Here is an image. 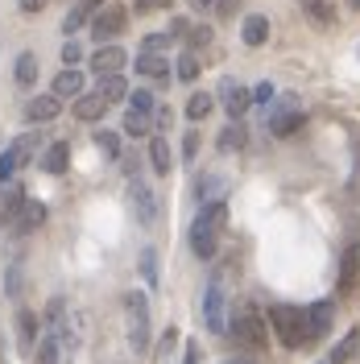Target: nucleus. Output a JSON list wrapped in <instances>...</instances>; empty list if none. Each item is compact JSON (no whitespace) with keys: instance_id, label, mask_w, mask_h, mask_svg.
<instances>
[{"instance_id":"f257e3e1","label":"nucleus","mask_w":360,"mask_h":364,"mask_svg":"<svg viewBox=\"0 0 360 364\" xmlns=\"http://www.w3.org/2000/svg\"><path fill=\"white\" fill-rule=\"evenodd\" d=\"M224 220H228L224 199L199 203L195 220H191V228H186V245H191V252H195L199 261H211V257H216V249H220V228H224Z\"/></svg>"},{"instance_id":"f03ea898","label":"nucleus","mask_w":360,"mask_h":364,"mask_svg":"<svg viewBox=\"0 0 360 364\" xmlns=\"http://www.w3.org/2000/svg\"><path fill=\"white\" fill-rule=\"evenodd\" d=\"M228 336L240 343V348H253V352H265V343H270V323L265 315L245 302V306H236L232 315H228Z\"/></svg>"},{"instance_id":"7ed1b4c3","label":"nucleus","mask_w":360,"mask_h":364,"mask_svg":"<svg viewBox=\"0 0 360 364\" xmlns=\"http://www.w3.org/2000/svg\"><path fill=\"white\" fill-rule=\"evenodd\" d=\"M265 323L273 327V336L286 343V348H302V343H311L307 336V306H294V302H273Z\"/></svg>"},{"instance_id":"20e7f679","label":"nucleus","mask_w":360,"mask_h":364,"mask_svg":"<svg viewBox=\"0 0 360 364\" xmlns=\"http://www.w3.org/2000/svg\"><path fill=\"white\" fill-rule=\"evenodd\" d=\"M149 298L145 290H129L125 294V336H129V348L133 356H145L149 352Z\"/></svg>"},{"instance_id":"39448f33","label":"nucleus","mask_w":360,"mask_h":364,"mask_svg":"<svg viewBox=\"0 0 360 364\" xmlns=\"http://www.w3.org/2000/svg\"><path fill=\"white\" fill-rule=\"evenodd\" d=\"M38 154H42V133H38V129L13 136V141H9V149L0 154V186H9V182H13V174H17L21 166H29Z\"/></svg>"},{"instance_id":"423d86ee","label":"nucleus","mask_w":360,"mask_h":364,"mask_svg":"<svg viewBox=\"0 0 360 364\" xmlns=\"http://www.w3.org/2000/svg\"><path fill=\"white\" fill-rule=\"evenodd\" d=\"M125 199H129V211H133V220H137L141 228H154V224H158V215H162L158 191H154L145 178H129Z\"/></svg>"},{"instance_id":"0eeeda50","label":"nucleus","mask_w":360,"mask_h":364,"mask_svg":"<svg viewBox=\"0 0 360 364\" xmlns=\"http://www.w3.org/2000/svg\"><path fill=\"white\" fill-rule=\"evenodd\" d=\"M88 29H91V38H95L100 46L116 42V38L129 29V9H125V4H116V0H108L104 9H95V13H91Z\"/></svg>"},{"instance_id":"6e6552de","label":"nucleus","mask_w":360,"mask_h":364,"mask_svg":"<svg viewBox=\"0 0 360 364\" xmlns=\"http://www.w3.org/2000/svg\"><path fill=\"white\" fill-rule=\"evenodd\" d=\"M265 124H270L273 136H294L302 124H307V108H302L294 95H282V100L273 104V112L265 116Z\"/></svg>"},{"instance_id":"1a4fd4ad","label":"nucleus","mask_w":360,"mask_h":364,"mask_svg":"<svg viewBox=\"0 0 360 364\" xmlns=\"http://www.w3.org/2000/svg\"><path fill=\"white\" fill-rule=\"evenodd\" d=\"M203 327L211 336H224L228 331V290L224 282H207L203 290Z\"/></svg>"},{"instance_id":"9d476101","label":"nucleus","mask_w":360,"mask_h":364,"mask_svg":"<svg viewBox=\"0 0 360 364\" xmlns=\"http://www.w3.org/2000/svg\"><path fill=\"white\" fill-rule=\"evenodd\" d=\"M220 104H224L228 120H245V112L253 108V95H248L245 83H236V79L228 75V79H220Z\"/></svg>"},{"instance_id":"9b49d317","label":"nucleus","mask_w":360,"mask_h":364,"mask_svg":"<svg viewBox=\"0 0 360 364\" xmlns=\"http://www.w3.org/2000/svg\"><path fill=\"white\" fill-rule=\"evenodd\" d=\"M58 116H63V100L50 95V91H46V95H33V100H25V124H33V129H38V124H54Z\"/></svg>"},{"instance_id":"f8f14e48","label":"nucleus","mask_w":360,"mask_h":364,"mask_svg":"<svg viewBox=\"0 0 360 364\" xmlns=\"http://www.w3.org/2000/svg\"><path fill=\"white\" fill-rule=\"evenodd\" d=\"M46 215H50V211H46L42 199H25L21 211L9 220V232H13V236H29V232H38V228L46 224Z\"/></svg>"},{"instance_id":"ddd939ff","label":"nucleus","mask_w":360,"mask_h":364,"mask_svg":"<svg viewBox=\"0 0 360 364\" xmlns=\"http://www.w3.org/2000/svg\"><path fill=\"white\" fill-rule=\"evenodd\" d=\"M125 63H129V54L120 50L116 42H108V46H95V54L88 58V67L104 79V75H120L125 70Z\"/></svg>"},{"instance_id":"4468645a","label":"nucleus","mask_w":360,"mask_h":364,"mask_svg":"<svg viewBox=\"0 0 360 364\" xmlns=\"http://www.w3.org/2000/svg\"><path fill=\"white\" fill-rule=\"evenodd\" d=\"M83 91H88V75L79 67H63L50 83V95H58V100H79Z\"/></svg>"},{"instance_id":"2eb2a0df","label":"nucleus","mask_w":360,"mask_h":364,"mask_svg":"<svg viewBox=\"0 0 360 364\" xmlns=\"http://www.w3.org/2000/svg\"><path fill=\"white\" fill-rule=\"evenodd\" d=\"M70 116L83 120V124H95L100 116H108V100L100 91H83L79 100H70Z\"/></svg>"},{"instance_id":"dca6fc26","label":"nucleus","mask_w":360,"mask_h":364,"mask_svg":"<svg viewBox=\"0 0 360 364\" xmlns=\"http://www.w3.org/2000/svg\"><path fill=\"white\" fill-rule=\"evenodd\" d=\"M38 166H42V174H67L70 166V141H50L42 154H38Z\"/></svg>"},{"instance_id":"f3484780","label":"nucleus","mask_w":360,"mask_h":364,"mask_svg":"<svg viewBox=\"0 0 360 364\" xmlns=\"http://www.w3.org/2000/svg\"><path fill=\"white\" fill-rule=\"evenodd\" d=\"M38 336H42V318L33 315L29 306L17 311V343H21L25 356H33V348H38Z\"/></svg>"},{"instance_id":"a211bd4d","label":"nucleus","mask_w":360,"mask_h":364,"mask_svg":"<svg viewBox=\"0 0 360 364\" xmlns=\"http://www.w3.org/2000/svg\"><path fill=\"white\" fill-rule=\"evenodd\" d=\"M332 318H336V302H311L307 306V336L323 340L332 331Z\"/></svg>"},{"instance_id":"6ab92c4d","label":"nucleus","mask_w":360,"mask_h":364,"mask_svg":"<svg viewBox=\"0 0 360 364\" xmlns=\"http://www.w3.org/2000/svg\"><path fill=\"white\" fill-rule=\"evenodd\" d=\"M145 158H149V170H154L158 178H166V174L174 170V154H170V145H166V136H162V133L149 136V145H145Z\"/></svg>"},{"instance_id":"aec40b11","label":"nucleus","mask_w":360,"mask_h":364,"mask_svg":"<svg viewBox=\"0 0 360 364\" xmlns=\"http://www.w3.org/2000/svg\"><path fill=\"white\" fill-rule=\"evenodd\" d=\"M133 67H137L141 79H158V83L170 79V58H166V54H149V50H141V54L133 58Z\"/></svg>"},{"instance_id":"412c9836","label":"nucleus","mask_w":360,"mask_h":364,"mask_svg":"<svg viewBox=\"0 0 360 364\" xmlns=\"http://www.w3.org/2000/svg\"><path fill=\"white\" fill-rule=\"evenodd\" d=\"M70 356H75V348H67V343H58V340H50V336H38L33 364H70Z\"/></svg>"},{"instance_id":"4be33fe9","label":"nucleus","mask_w":360,"mask_h":364,"mask_svg":"<svg viewBox=\"0 0 360 364\" xmlns=\"http://www.w3.org/2000/svg\"><path fill=\"white\" fill-rule=\"evenodd\" d=\"M248 145V124L245 120H228L224 129H220V136H216V149L220 154H240Z\"/></svg>"},{"instance_id":"5701e85b","label":"nucleus","mask_w":360,"mask_h":364,"mask_svg":"<svg viewBox=\"0 0 360 364\" xmlns=\"http://www.w3.org/2000/svg\"><path fill=\"white\" fill-rule=\"evenodd\" d=\"M360 290V245L344 252V269H339V294L352 298Z\"/></svg>"},{"instance_id":"b1692460","label":"nucleus","mask_w":360,"mask_h":364,"mask_svg":"<svg viewBox=\"0 0 360 364\" xmlns=\"http://www.w3.org/2000/svg\"><path fill=\"white\" fill-rule=\"evenodd\" d=\"M240 42L253 46V50L270 42V17H265V13H253V17H245V21H240Z\"/></svg>"},{"instance_id":"393cba45","label":"nucleus","mask_w":360,"mask_h":364,"mask_svg":"<svg viewBox=\"0 0 360 364\" xmlns=\"http://www.w3.org/2000/svg\"><path fill=\"white\" fill-rule=\"evenodd\" d=\"M25 199H29V195H25V186H21V182H9V186L0 191V220L9 224V220H13V215L21 211Z\"/></svg>"},{"instance_id":"a878e982","label":"nucleus","mask_w":360,"mask_h":364,"mask_svg":"<svg viewBox=\"0 0 360 364\" xmlns=\"http://www.w3.org/2000/svg\"><path fill=\"white\" fill-rule=\"evenodd\" d=\"M91 145H95V149H100L108 161H120V158H125L120 133H112V129H95V133H91Z\"/></svg>"},{"instance_id":"bb28decb","label":"nucleus","mask_w":360,"mask_h":364,"mask_svg":"<svg viewBox=\"0 0 360 364\" xmlns=\"http://www.w3.org/2000/svg\"><path fill=\"white\" fill-rule=\"evenodd\" d=\"M13 79H17V87H33L38 83V54L33 50H25V54H17V67H13Z\"/></svg>"},{"instance_id":"cd10ccee","label":"nucleus","mask_w":360,"mask_h":364,"mask_svg":"<svg viewBox=\"0 0 360 364\" xmlns=\"http://www.w3.org/2000/svg\"><path fill=\"white\" fill-rule=\"evenodd\" d=\"M95 91L108 100V108H112V104H125V100H129V79H125V75H104Z\"/></svg>"},{"instance_id":"c85d7f7f","label":"nucleus","mask_w":360,"mask_h":364,"mask_svg":"<svg viewBox=\"0 0 360 364\" xmlns=\"http://www.w3.org/2000/svg\"><path fill=\"white\" fill-rule=\"evenodd\" d=\"M170 70H174V79H179V83H195V79H199V70H203V63H199V54H195V50H182Z\"/></svg>"},{"instance_id":"c756f323","label":"nucleus","mask_w":360,"mask_h":364,"mask_svg":"<svg viewBox=\"0 0 360 364\" xmlns=\"http://www.w3.org/2000/svg\"><path fill=\"white\" fill-rule=\"evenodd\" d=\"M216 112V95L211 91H191V100H186V120H207V116Z\"/></svg>"},{"instance_id":"7c9ffc66","label":"nucleus","mask_w":360,"mask_h":364,"mask_svg":"<svg viewBox=\"0 0 360 364\" xmlns=\"http://www.w3.org/2000/svg\"><path fill=\"white\" fill-rule=\"evenodd\" d=\"M129 112H141L154 120V112H158V95L149 87H129Z\"/></svg>"},{"instance_id":"2f4dec72","label":"nucleus","mask_w":360,"mask_h":364,"mask_svg":"<svg viewBox=\"0 0 360 364\" xmlns=\"http://www.w3.org/2000/svg\"><path fill=\"white\" fill-rule=\"evenodd\" d=\"M356 352H360V327H352V331L332 348V360L327 364H348V360H356Z\"/></svg>"},{"instance_id":"473e14b6","label":"nucleus","mask_w":360,"mask_h":364,"mask_svg":"<svg viewBox=\"0 0 360 364\" xmlns=\"http://www.w3.org/2000/svg\"><path fill=\"white\" fill-rule=\"evenodd\" d=\"M154 133V120L141 112H125V120H120V136H149Z\"/></svg>"},{"instance_id":"72a5a7b5","label":"nucleus","mask_w":360,"mask_h":364,"mask_svg":"<svg viewBox=\"0 0 360 364\" xmlns=\"http://www.w3.org/2000/svg\"><path fill=\"white\" fill-rule=\"evenodd\" d=\"M220 191H224V178H220V174H199V182H195V199H199V203L220 199Z\"/></svg>"},{"instance_id":"f704fd0d","label":"nucleus","mask_w":360,"mask_h":364,"mask_svg":"<svg viewBox=\"0 0 360 364\" xmlns=\"http://www.w3.org/2000/svg\"><path fill=\"white\" fill-rule=\"evenodd\" d=\"M182 42H186V50H195V54H199L203 46L216 42V29H211V25H195V21H191V29H186V38H182Z\"/></svg>"},{"instance_id":"c9c22d12","label":"nucleus","mask_w":360,"mask_h":364,"mask_svg":"<svg viewBox=\"0 0 360 364\" xmlns=\"http://www.w3.org/2000/svg\"><path fill=\"white\" fill-rule=\"evenodd\" d=\"M137 269H141V277H145V286H158V249H141Z\"/></svg>"},{"instance_id":"e433bc0d","label":"nucleus","mask_w":360,"mask_h":364,"mask_svg":"<svg viewBox=\"0 0 360 364\" xmlns=\"http://www.w3.org/2000/svg\"><path fill=\"white\" fill-rule=\"evenodd\" d=\"M174 348H179V327H170V331H166V336H162L158 340V348H154V360H170V356H174Z\"/></svg>"},{"instance_id":"4c0bfd02","label":"nucleus","mask_w":360,"mask_h":364,"mask_svg":"<svg viewBox=\"0 0 360 364\" xmlns=\"http://www.w3.org/2000/svg\"><path fill=\"white\" fill-rule=\"evenodd\" d=\"M88 21H91L88 13H83L79 4H70V13H67V17H63V33H67V38H75V33H79V29H83V25H88Z\"/></svg>"},{"instance_id":"58836bf2","label":"nucleus","mask_w":360,"mask_h":364,"mask_svg":"<svg viewBox=\"0 0 360 364\" xmlns=\"http://www.w3.org/2000/svg\"><path fill=\"white\" fill-rule=\"evenodd\" d=\"M307 13H311V17H315V21L323 25V29H327V25L336 21V13H332V4H323V0H307Z\"/></svg>"},{"instance_id":"ea45409f","label":"nucleus","mask_w":360,"mask_h":364,"mask_svg":"<svg viewBox=\"0 0 360 364\" xmlns=\"http://www.w3.org/2000/svg\"><path fill=\"white\" fill-rule=\"evenodd\" d=\"M83 58H88V54H83V46L75 42V38H67V42H63V67H79Z\"/></svg>"},{"instance_id":"a19ab883","label":"nucleus","mask_w":360,"mask_h":364,"mask_svg":"<svg viewBox=\"0 0 360 364\" xmlns=\"http://www.w3.org/2000/svg\"><path fill=\"white\" fill-rule=\"evenodd\" d=\"M170 42H174L170 33H149V38L141 42V50H149V54H162V50H166V46H170Z\"/></svg>"},{"instance_id":"79ce46f5","label":"nucleus","mask_w":360,"mask_h":364,"mask_svg":"<svg viewBox=\"0 0 360 364\" xmlns=\"http://www.w3.org/2000/svg\"><path fill=\"white\" fill-rule=\"evenodd\" d=\"M248 95H253V104H270L273 95H277V87L273 83H257V87H248Z\"/></svg>"},{"instance_id":"37998d69","label":"nucleus","mask_w":360,"mask_h":364,"mask_svg":"<svg viewBox=\"0 0 360 364\" xmlns=\"http://www.w3.org/2000/svg\"><path fill=\"white\" fill-rule=\"evenodd\" d=\"M195 154H199V133L191 129V133L182 136V158H186V161H195Z\"/></svg>"},{"instance_id":"c03bdc74","label":"nucleus","mask_w":360,"mask_h":364,"mask_svg":"<svg viewBox=\"0 0 360 364\" xmlns=\"http://www.w3.org/2000/svg\"><path fill=\"white\" fill-rule=\"evenodd\" d=\"M211 13H220V17H236V13H240V0H216Z\"/></svg>"},{"instance_id":"a18cd8bd","label":"nucleus","mask_w":360,"mask_h":364,"mask_svg":"<svg viewBox=\"0 0 360 364\" xmlns=\"http://www.w3.org/2000/svg\"><path fill=\"white\" fill-rule=\"evenodd\" d=\"M170 120H174V112L158 104V112H154V129H158V133H166V129H170Z\"/></svg>"},{"instance_id":"49530a36","label":"nucleus","mask_w":360,"mask_h":364,"mask_svg":"<svg viewBox=\"0 0 360 364\" xmlns=\"http://www.w3.org/2000/svg\"><path fill=\"white\" fill-rule=\"evenodd\" d=\"M186 29H191V21H186V17H174V21H170V29H166V33H170V38H186Z\"/></svg>"},{"instance_id":"de8ad7c7","label":"nucleus","mask_w":360,"mask_h":364,"mask_svg":"<svg viewBox=\"0 0 360 364\" xmlns=\"http://www.w3.org/2000/svg\"><path fill=\"white\" fill-rule=\"evenodd\" d=\"M17 9H21L25 17H38V13L46 9V0H17Z\"/></svg>"},{"instance_id":"09e8293b","label":"nucleus","mask_w":360,"mask_h":364,"mask_svg":"<svg viewBox=\"0 0 360 364\" xmlns=\"http://www.w3.org/2000/svg\"><path fill=\"white\" fill-rule=\"evenodd\" d=\"M75 4H79V9H83V13H95V9H104V4H108V0H75Z\"/></svg>"},{"instance_id":"8fccbe9b","label":"nucleus","mask_w":360,"mask_h":364,"mask_svg":"<svg viewBox=\"0 0 360 364\" xmlns=\"http://www.w3.org/2000/svg\"><path fill=\"white\" fill-rule=\"evenodd\" d=\"M186 4H191L195 13H211V4H216V0H186Z\"/></svg>"},{"instance_id":"3c124183","label":"nucleus","mask_w":360,"mask_h":364,"mask_svg":"<svg viewBox=\"0 0 360 364\" xmlns=\"http://www.w3.org/2000/svg\"><path fill=\"white\" fill-rule=\"evenodd\" d=\"M182 364H199V348H195V343H186V356H182Z\"/></svg>"},{"instance_id":"603ef678","label":"nucleus","mask_w":360,"mask_h":364,"mask_svg":"<svg viewBox=\"0 0 360 364\" xmlns=\"http://www.w3.org/2000/svg\"><path fill=\"white\" fill-rule=\"evenodd\" d=\"M352 4H356V9H360V0H352Z\"/></svg>"},{"instance_id":"864d4df0","label":"nucleus","mask_w":360,"mask_h":364,"mask_svg":"<svg viewBox=\"0 0 360 364\" xmlns=\"http://www.w3.org/2000/svg\"><path fill=\"white\" fill-rule=\"evenodd\" d=\"M145 4H154V0H145Z\"/></svg>"}]
</instances>
